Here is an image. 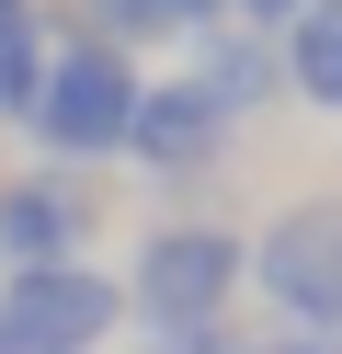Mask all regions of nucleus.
<instances>
[{
    "mask_svg": "<svg viewBox=\"0 0 342 354\" xmlns=\"http://www.w3.org/2000/svg\"><path fill=\"white\" fill-rule=\"evenodd\" d=\"M114 286H126V331L137 343L182 331V320H228L251 297V229H228V217H160V229H137Z\"/></svg>",
    "mask_w": 342,
    "mask_h": 354,
    "instance_id": "1",
    "label": "nucleus"
},
{
    "mask_svg": "<svg viewBox=\"0 0 342 354\" xmlns=\"http://www.w3.org/2000/svg\"><path fill=\"white\" fill-rule=\"evenodd\" d=\"M137 92H149V69H137L126 46L57 35V57H46V92H35V115H23L35 160H68V171L126 160V115H137Z\"/></svg>",
    "mask_w": 342,
    "mask_h": 354,
    "instance_id": "2",
    "label": "nucleus"
},
{
    "mask_svg": "<svg viewBox=\"0 0 342 354\" xmlns=\"http://www.w3.org/2000/svg\"><path fill=\"white\" fill-rule=\"evenodd\" d=\"M114 331H126L114 263H35V274H0V354H114Z\"/></svg>",
    "mask_w": 342,
    "mask_h": 354,
    "instance_id": "3",
    "label": "nucleus"
},
{
    "mask_svg": "<svg viewBox=\"0 0 342 354\" xmlns=\"http://www.w3.org/2000/svg\"><path fill=\"white\" fill-rule=\"evenodd\" d=\"M251 297L285 331H342V206L308 194V206H274L251 229Z\"/></svg>",
    "mask_w": 342,
    "mask_h": 354,
    "instance_id": "4",
    "label": "nucleus"
},
{
    "mask_svg": "<svg viewBox=\"0 0 342 354\" xmlns=\"http://www.w3.org/2000/svg\"><path fill=\"white\" fill-rule=\"evenodd\" d=\"M103 183L68 160H12L0 171V274H35V263H91L103 240Z\"/></svg>",
    "mask_w": 342,
    "mask_h": 354,
    "instance_id": "5",
    "label": "nucleus"
},
{
    "mask_svg": "<svg viewBox=\"0 0 342 354\" xmlns=\"http://www.w3.org/2000/svg\"><path fill=\"white\" fill-rule=\"evenodd\" d=\"M228 149H240V126H228L217 103L171 69V80H149V92H137V115H126V160H114V171H149V183H205Z\"/></svg>",
    "mask_w": 342,
    "mask_h": 354,
    "instance_id": "6",
    "label": "nucleus"
},
{
    "mask_svg": "<svg viewBox=\"0 0 342 354\" xmlns=\"http://www.w3.org/2000/svg\"><path fill=\"white\" fill-rule=\"evenodd\" d=\"M182 80H194V92L217 103L228 126H251L263 103H285V57H274V35H263V24H205V35H194V57H182Z\"/></svg>",
    "mask_w": 342,
    "mask_h": 354,
    "instance_id": "7",
    "label": "nucleus"
},
{
    "mask_svg": "<svg viewBox=\"0 0 342 354\" xmlns=\"http://www.w3.org/2000/svg\"><path fill=\"white\" fill-rule=\"evenodd\" d=\"M205 24H228V0H68L57 35H91V46H194Z\"/></svg>",
    "mask_w": 342,
    "mask_h": 354,
    "instance_id": "8",
    "label": "nucleus"
},
{
    "mask_svg": "<svg viewBox=\"0 0 342 354\" xmlns=\"http://www.w3.org/2000/svg\"><path fill=\"white\" fill-rule=\"evenodd\" d=\"M274 57H285V92H296V103L342 115V0H308V12L274 35Z\"/></svg>",
    "mask_w": 342,
    "mask_h": 354,
    "instance_id": "9",
    "label": "nucleus"
},
{
    "mask_svg": "<svg viewBox=\"0 0 342 354\" xmlns=\"http://www.w3.org/2000/svg\"><path fill=\"white\" fill-rule=\"evenodd\" d=\"M46 57H57V12H23V24H0V126L23 138V115H35V92H46Z\"/></svg>",
    "mask_w": 342,
    "mask_h": 354,
    "instance_id": "10",
    "label": "nucleus"
},
{
    "mask_svg": "<svg viewBox=\"0 0 342 354\" xmlns=\"http://www.w3.org/2000/svg\"><path fill=\"white\" fill-rule=\"evenodd\" d=\"M137 354H263V331L228 308V320H182V331H149Z\"/></svg>",
    "mask_w": 342,
    "mask_h": 354,
    "instance_id": "11",
    "label": "nucleus"
},
{
    "mask_svg": "<svg viewBox=\"0 0 342 354\" xmlns=\"http://www.w3.org/2000/svg\"><path fill=\"white\" fill-rule=\"evenodd\" d=\"M296 12H308V0H228V24H263V35H285Z\"/></svg>",
    "mask_w": 342,
    "mask_h": 354,
    "instance_id": "12",
    "label": "nucleus"
},
{
    "mask_svg": "<svg viewBox=\"0 0 342 354\" xmlns=\"http://www.w3.org/2000/svg\"><path fill=\"white\" fill-rule=\"evenodd\" d=\"M263 354H342V331H263Z\"/></svg>",
    "mask_w": 342,
    "mask_h": 354,
    "instance_id": "13",
    "label": "nucleus"
},
{
    "mask_svg": "<svg viewBox=\"0 0 342 354\" xmlns=\"http://www.w3.org/2000/svg\"><path fill=\"white\" fill-rule=\"evenodd\" d=\"M23 12H35V0H0V24H23Z\"/></svg>",
    "mask_w": 342,
    "mask_h": 354,
    "instance_id": "14",
    "label": "nucleus"
},
{
    "mask_svg": "<svg viewBox=\"0 0 342 354\" xmlns=\"http://www.w3.org/2000/svg\"><path fill=\"white\" fill-rule=\"evenodd\" d=\"M114 354H126V343H114Z\"/></svg>",
    "mask_w": 342,
    "mask_h": 354,
    "instance_id": "15",
    "label": "nucleus"
}]
</instances>
